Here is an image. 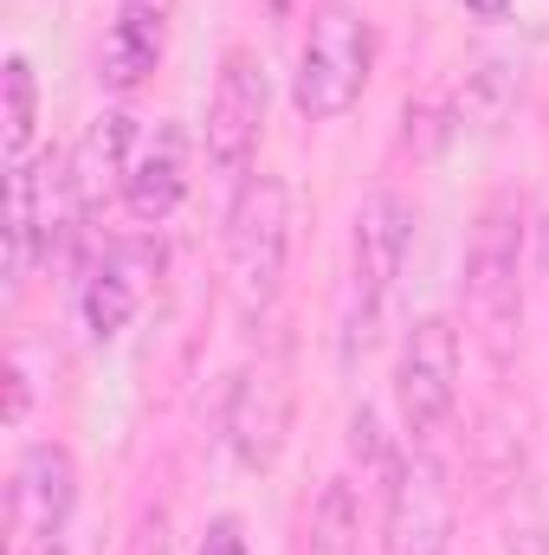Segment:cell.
Wrapping results in <instances>:
<instances>
[{
    "instance_id": "cell-13",
    "label": "cell",
    "mask_w": 549,
    "mask_h": 555,
    "mask_svg": "<svg viewBox=\"0 0 549 555\" xmlns=\"http://www.w3.org/2000/svg\"><path fill=\"white\" fill-rule=\"evenodd\" d=\"M78 310H85V330H91L98 343H111V336L137 317V278L124 272V259H111V253H104V259L85 272Z\"/></svg>"
},
{
    "instance_id": "cell-1",
    "label": "cell",
    "mask_w": 549,
    "mask_h": 555,
    "mask_svg": "<svg viewBox=\"0 0 549 555\" xmlns=\"http://www.w3.org/2000/svg\"><path fill=\"white\" fill-rule=\"evenodd\" d=\"M413 227H420V214H413L408 194H395V188H375L362 201V214H356L349 272H343V291H336V356H343V369H356L375 349L382 310H388L395 278L408 266Z\"/></svg>"
},
{
    "instance_id": "cell-2",
    "label": "cell",
    "mask_w": 549,
    "mask_h": 555,
    "mask_svg": "<svg viewBox=\"0 0 549 555\" xmlns=\"http://www.w3.org/2000/svg\"><path fill=\"white\" fill-rule=\"evenodd\" d=\"M375 72V26L362 7L349 0H317L310 33L297 46V72H291V104L310 124H336L362 104Z\"/></svg>"
},
{
    "instance_id": "cell-16",
    "label": "cell",
    "mask_w": 549,
    "mask_h": 555,
    "mask_svg": "<svg viewBox=\"0 0 549 555\" xmlns=\"http://www.w3.org/2000/svg\"><path fill=\"white\" fill-rule=\"evenodd\" d=\"M505 550H511V555H549V517H544V504H537V491H531V485L511 498V517H505Z\"/></svg>"
},
{
    "instance_id": "cell-14",
    "label": "cell",
    "mask_w": 549,
    "mask_h": 555,
    "mask_svg": "<svg viewBox=\"0 0 549 555\" xmlns=\"http://www.w3.org/2000/svg\"><path fill=\"white\" fill-rule=\"evenodd\" d=\"M0 91H7V175H13L33 162V137H39V85H33V65L20 52L7 59Z\"/></svg>"
},
{
    "instance_id": "cell-17",
    "label": "cell",
    "mask_w": 549,
    "mask_h": 555,
    "mask_svg": "<svg viewBox=\"0 0 549 555\" xmlns=\"http://www.w3.org/2000/svg\"><path fill=\"white\" fill-rule=\"evenodd\" d=\"M194 555H253V550H246V530H240V517H214Z\"/></svg>"
},
{
    "instance_id": "cell-15",
    "label": "cell",
    "mask_w": 549,
    "mask_h": 555,
    "mask_svg": "<svg viewBox=\"0 0 549 555\" xmlns=\"http://www.w3.org/2000/svg\"><path fill=\"white\" fill-rule=\"evenodd\" d=\"M349 543H356V498L336 478L317 504V555H349Z\"/></svg>"
},
{
    "instance_id": "cell-18",
    "label": "cell",
    "mask_w": 549,
    "mask_h": 555,
    "mask_svg": "<svg viewBox=\"0 0 549 555\" xmlns=\"http://www.w3.org/2000/svg\"><path fill=\"white\" fill-rule=\"evenodd\" d=\"M26 420V369H20V356L7 362V426H20Z\"/></svg>"
},
{
    "instance_id": "cell-11",
    "label": "cell",
    "mask_w": 549,
    "mask_h": 555,
    "mask_svg": "<svg viewBox=\"0 0 549 555\" xmlns=\"http://www.w3.org/2000/svg\"><path fill=\"white\" fill-rule=\"evenodd\" d=\"M130 155H137V124H130L124 111L98 117V124H91V130L78 137V149H72V162H65V194H72L78 220H91L104 194H124Z\"/></svg>"
},
{
    "instance_id": "cell-19",
    "label": "cell",
    "mask_w": 549,
    "mask_h": 555,
    "mask_svg": "<svg viewBox=\"0 0 549 555\" xmlns=\"http://www.w3.org/2000/svg\"><path fill=\"white\" fill-rule=\"evenodd\" d=\"M459 7H465L472 20H505V13H511L518 0H459Z\"/></svg>"
},
{
    "instance_id": "cell-4",
    "label": "cell",
    "mask_w": 549,
    "mask_h": 555,
    "mask_svg": "<svg viewBox=\"0 0 549 555\" xmlns=\"http://www.w3.org/2000/svg\"><path fill=\"white\" fill-rule=\"evenodd\" d=\"M291 266V188L278 175H246L227 207V278L240 304H272Z\"/></svg>"
},
{
    "instance_id": "cell-7",
    "label": "cell",
    "mask_w": 549,
    "mask_h": 555,
    "mask_svg": "<svg viewBox=\"0 0 549 555\" xmlns=\"http://www.w3.org/2000/svg\"><path fill=\"white\" fill-rule=\"evenodd\" d=\"M72 511H78V459L59 439L26 446L20 465H13V485H7V537H13V550L59 543Z\"/></svg>"
},
{
    "instance_id": "cell-6",
    "label": "cell",
    "mask_w": 549,
    "mask_h": 555,
    "mask_svg": "<svg viewBox=\"0 0 549 555\" xmlns=\"http://www.w3.org/2000/svg\"><path fill=\"white\" fill-rule=\"evenodd\" d=\"M266 104H272L266 65H259L246 46H233V52L220 59L214 104H207V162H214V175L246 181V168H253V155H259V137H266Z\"/></svg>"
},
{
    "instance_id": "cell-8",
    "label": "cell",
    "mask_w": 549,
    "mask_h": 555,
    "mask_svg": "<svg viewBox=\"0 0 549 555\" xmlns=\"http://www.w3.org/2000/svg\"><path fill=\"white\" fill-rule=\"evenodd\" d=\"M291 356L272 349L259 362L240 369L233 382V401H227V439L240 452L246 472H272L278 452H284V433H291Z\"/></svg>"
},
{
    "instance_id": "cell-5",
    "label": "cell",
    "mask_w": 549,
    "mask_h": 555,
    "mask_svg": "<svg viewBox=\"0 0 549 555\" xmlns=\"http://www.w3.org/2000/svg\"><path fill=\"white\" fill-rule=\"evenodd\" d=\"M395 408L413 446H433V433L459 408V330L446 317H420L395 362Z\"/></svg>"
},
{
    "instance_id": "cell-22",
    "label": "cell",
    "mask_w": 549,
    "mask_h": 555,
    "mask_svg": "<svg viewBox=\"0 0 549 555\" xmlns=\"http://www.w3.org/2000/svg\"><path fill=\"white\" fill-rule=\"evenodd\" d=\"M291 7H297V0H266V13H278V20H284V13H291Z\"/></svg>"
},
{
    "instance_id": "cell-10",
    "label": "cell",
    "mask_w": 549,
    "mask_h": 555,
    "mask_svg": "<svg viewBox=\"0 0 549 555\" xmlns=\"http://www.w3.org/2000/svg\"><path fill=\"white\" fill-rule=\"evenodd\" d=\"M188 168H194L188 130H181V124H155V130L137 142L130 175H124V207H130V220L162 227V220L181 207V194H188Z\"/></svg>"
},
{
    "instance_id": "cell-9",
    "label": "cell",
    "mask_w": 549,
    "mask_h": 555,
    "mask_svg": "<svg viewBox=\"0 0 549 555\" xmlns=\"http://www.w3.org/2000/svg\"><path fill=\"white\" fill-rule=\"evenodd\" d=\"M382 524H388L382 555H446L452 550V498H446V478L426 459V446H413V459H401L388 472Z\"/></svg>"
},
{
    "instance_id": "cell-20",
    "label": "cell",
    "mask_w": 549,
    "mask_h": 555,
    "mask_svg": "<svg viewBox=\"0 0 549 555\" xmlns=\"http://www.w3.org/2000/svg\"><path fill=\"white\" fill-rule=\"evenodd\" d=\"M117 7H142V13H168L175 0H117Z\"/></svg>"
},
{
    "instance_id": "cell-12",
    "label": "cell",
    "mask_w": 549,
    "mask_h": 555,
    "mask_svg": "<svg viewBox=\"0 0 549 555\" xmlns=\"http://www.w3.org/2000/svg\"><path fill=\"white\" fill-rule=\"evenodd\" d=\"M162 39H168V13L117 7V20L104 33V85L111 91H137L142 78L162 65Z\"/></svg>"
},
{
    "instance_id": "cell-3",
    "label": "cell",
    "mask_w": 549,
    "mask_h": 555,
    "mask_svg": "<svg viewBox=\"0 0 549 555\" xmlns=\"http://www.w3.org/2000/svg\"><path fill=\"white\" fill-rule=\"evenodd\" d=\"M465 310L485 330V343L505 356L524 323V201L505 188L478 207L465 240Z\"/></svg>"
},
{
    "instance_id": "cell-21",
    "label": "cell",
    "mask_w": 549,
    "mask_h": 555,
    "mask_svg": "<svg viewBox=\"0 0 549 555\" xmlns=\"http://www.w3.org/2000/svg\"><path fill=\"white\" fill-rule=\"evenodd\" d=\"M13 555H65L59 543H33V550H13Z\"/></svg>"
}]
</instances>
